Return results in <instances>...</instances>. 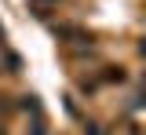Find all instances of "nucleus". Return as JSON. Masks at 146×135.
I'll return each instance as SVG.
<instances>
[{
	"instance_id": "obj_6",
	"label": "nucleus",
	"mask_w": 146,
	"mask_h": 135,
	"mask_svg": "<svg viewBox=\"0 0 146 135\" xmlns=\"http://www.w3.org/2000/svg\"><path fill=\"white\" fill-rule=\"evenodd\" d=\"M139 55H146V40H143V44H139Z\"/></svg>"
},
{
	"instance_id": "obj_3",
	"label": "nucleus",
	"mask_w": 146,
	"mask_h": 135,
	"mask_svg": "<svg viewBox=\"0 0 146 135\" xmlns=\"http://www.w3.org/2000/svg\"><path fill=\"white\" fill-rule=\"evenodd\" d=\"M84 135H102V128H99V124H88V128H84Z\"/></svg>"
},
{
	"instance_id": "obj_8",
	"label": "nucleus",
	"mask_w": 146,
	"mask_h": 135,
	"mask_svg": "<svg viewBox=\"0 0 146 135\" xmlns=\"http://www.w3.org/2000/svg\"><path fill=\"white\" fill-rule=\"evenodd\" d=\"M0 44H4V29H0Z\"/></svg>"
},
{
	"instance_id": "obj_7",
	"label": "nucleus",
	"mask_w": 146,
	"mask_h": 135,
	"mask_svg": "<svg viewBox=\"0 0 146 135\" xmlns=\"http://www.w3.org/2000/svg\"><path fill=\"white\" fill-rule=\"evenodd\" d=\"M143 95H146V77H143Z\"/></svg>"
},
{
	"instance_id": "obj_1",
	"label": "nucleus",
	"mask_w": 146,
	"mask_h": 135,
	"mask_svg": "<svg viewBox=\"0 0 146 135\" xmlns=\"http://www.w3.org/2000/svg\"><path fill=\"white\" fill-rule=\"evenodd\" d=\"M55 37H62V40H84V29H80V26H55Z\"/></svg>"
},
{
	"instance_id": "obj_2",
	"label": "nucleus",
	"mask_w": 146,
	"mask_h": 135,
	"mask_svg": "<svg viewBox=\"0 0 146 135\" xmlns=\"http://www.w3.org/2000/svg\"><path fill=\"white\" fill-rule=\"evenodd\" d=\"M22 110L33 113V117H40V102H36V95H26V99H22Z\"/></svg>"
},
{
	"instance_id": "obj_4",
	"label": "nucleus",
	"mask_w": 146,
	"mask_h": 135,
	"mask_svg": "<svg viewBox=\"0 0 146 135\" xmlns=\"http://www.w3.org/2000/svg\"><path fill=\"white\" fill-rule=\"evenodd\" d=\"M7 110H11V102H7V99H0V113H7Z\"/></svg>"
},
{
	"instance_id": "obj_5",
	"label": "nucleus",
	"mask_w": 146,
	"mask_h": 135,
	"mask_svg": "<svg viewBox=\"0 0 146 135\" xmlns=\"http://www.w3.org/2000/svg\"><path fill=\"white\" fill-rule=\"evenodd\" d=\"M36 7H48V4H58V0H33Z\"/></svg>"
}]
</instances>
